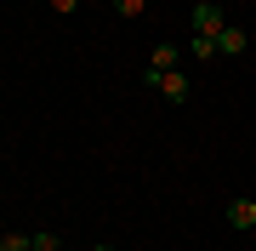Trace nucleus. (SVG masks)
I'll use <instances>...</instances> for the list:
<instances>
[{
    "mask_svg": "<svg viewBox=\"0 0 256 251\" xmlns=\"http://www.w3.org/2000/svg\"><path fill=\"white\" fill-rule=\"evenodd\" d=\"M188 23H194V35H205V40H216L222 29H228V18H222V6H216V0H200V6L188 12Z\"/></svg>",
    "mask_w": 256,
    "mask_h": 251,
    "instance_id": "f257e3e1",
    "label": "nucleus"
},
{
    "mask_svg": "<svg viewBox=\"0 0 256 251\" xmlns=\"http://www.w3.org/2000/svg\"><path fill=\"white\" fill-rule=\"evenodd\" d=\"M142 80L154 86L165 103H188V75H176V69H171V75H142Z\"/></svg>",
    "mask_w": 256,
    "mask_h": 251,
    "instance_id": "f03ea898",
    "label": "nucleus"
},
{
    "mask_svg": "<svg viewBox=\"0 0 256 251\" xmlns=\"http://www.w3.org/2000/svg\"><path fill=\"white\" fill-rule=\"evenodd\" d=\"M245 46H250V29H239V23H228V29L216 35V52H222V57H239Z\"/></svg>",
    "mask_w": 256,
    "mask_h": 251,
    "instance_id": "7ed1b4c3",
    "label": "nucleus"
},
{
    "mask_svg": "<svg viewBox=\"0 0 256 251\" xmlns=\"http://www.w3.org/2000/svg\"><path fill=\"white\" fill-rule=\"evenodd\" d=\"M228 228H239V234L256 228V200H228Z\"/></svg>",
    "mask_w": 256,
    "mask_h": 251,
    "instance_id": "20e7f679",
    "label": "nucleus"
},
{
    "mask_svg": "<svg viewBox=\"0 0 256 251\" xmlns=\"http://www.w3.org/2000/svg\"><path fill=\"white\" fill-rule=\"evenodd\" d=\"M176 69V46H154L148 52V75H171Z\"/></svg>",
    "mask_w": 256,
    "mask_h": 251,
    "instance_id": "39448f33",
    "label": "nucleus"
},
{
    "mask_svg": "<svg viewBox=\"0 0 256 251\" xmlns=\"http://www.w3.org/2000/svg\"><path fill=\"white\" fill-rule=\"evenodd\" d=\"M28 245H34V234H18V228L0 234V251H28Z\"/></svg>",
    "mask_w": 256,
    "mask_h": 251,
    "instance_id": "423d86ee",
    "label": "nucleus"
},
{
    "mask_svg": "<svg viewBox=\"0 0 256 251\" xmlns=\"http://www.w3.org/2000/svg\"><path fill=\"white\" fill-rule=\"evenodd\" d=\"M114 6H120V18H142V12H148V0H114Z\"/></svg>",
    "mask_w": 256,
    "mask_h": 251,
    "instance_id": "0eeeda50",
    "label": "nucleus"
},
{
    "mask_svg": "<svg viewBox=\"0 0 256 251\" xmlns=\"http://www.w3.org/2000/svg\"><path fill=\"white\" fill-rule=\"evenodd\" d=\"M28 251H57V234L46 228V234H34V245H28Z\"/></svg>",
    "mask_w": 256,
    "mask_h": 251,
    "instance_id": "6e6552de",
    "label": "nucleus"
},
{
    "mask_svg": "<svg viewBox=\"0 0 256 251\" xmlns=\"http://www.w3.org/2000/svg\"><path fill=\"white\" fill-rule=\"evenodd\" d=\"M46 6L57 12V18H74V6H80V0H46Z\"/></svg>",
    "mask_w": 256,
    "mask_h": 251,
    "instance_id": "1a4fd4ad",
    "label": "nucleus"
},
{
    "mask_svg": "<svg viewBox=\"0 0 256 251\" xmlns=\"http://www.w3.org/2000/svg\"><path fill=\"white\" fill-rule=\"evenodd\" d=\"M92 251H114V245H92Z\"/></svg>",
    "mask_w": 256,
    "mask_h": 251,
    "instance_id": "9d476101",
    "label": "nucleus"
},
{
    "mask_svg": "<svg viewBox=\"0 0 256 251\" xmlns=\"http://www.w3.org/2000/svg\"><path fill=\"white\" fill-rule=\"evenodd\" d=\"M250 234H256V228H250Z\"/></svg>",
    "mask_w": 256,
    "mask_h": 251,
    "instance_id": "9b49d317",
    "label": "nucleus"
}]
</instances>
